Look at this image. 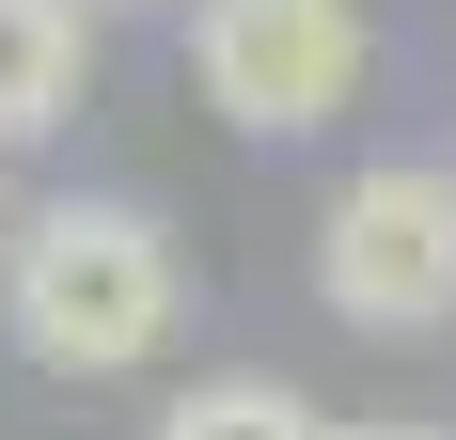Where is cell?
Wrapping results in <instances>:
<instances>
[{"mask_svg":"<svg viewBox=\"0 0 456 440\" xmlns=\"http://www.w3.org/2000/svg\"><path fill=\"white\" fill-rule=\"evenodd\" d=\"M174 314H189V267L158 236V205H126V189H63L0 236V330L47 378H126L174 346Z\"/></svg>","mask_w":456,"mask_h":440,"instance_id":"1","label":"cell"},{"mask_svg":"<svg viewBox=\"0 0 456 440\" xmlns=\"http://www.w3.org/2000/svg\"><path fill=\"white\" fill-rule=\"evenodd\" d=\"M189 79L236 142H315L362 110L378 79V16L362 0H205L189 16Z\"/></svg>","mask_w":456,"mask_h":440,"instance_id":"2","label":"cell"},{"mask_svg":"<svg viewBox=\"0 0 456 440\" xmlns=\"http://www.w3.org/2000/svg\"><path fill=\"white\" fill-rule=\"evenodd\" d=\"M315 299L378 346L456 330V158H378V174L330 189L315 220Z\"/></svg>","mask_w":456,"mask_h":440,"instance_id":"3","label":"cell"},{"mask_svg":"<svg viewBox=\"0 0 456 440\" xmlns=\"http://www.w3.org/2000/svg\"><path fill=\"white\" fill-rule=\"evenodd\" d=\"M94 94V0H0V142L79 126Z\"/></svg>","mask_w":456,"mask_h":440,"instance_id":"4","label":"cell"},{"mask_svg":"<svg viewBox=\"0 0 456 440\" xmlns=\"http://www.w3.org/2000/svg\"><path fill=\"white\" fill-rule=\"evenodd\" d=\"M158 440H330V425L283 394V378H189V394L158 409Z\"/></svg>","mask_w":456,"mask_h":440,"instance_id":"5","label":"cell"},{"mask_svg":"<svg viewBox=\"0 0 456 440\" xmlns=\"http://www.w3.org/2000/svg\"><path fill=\"white\" fill-rule=\"evenodd\" d=\"M330 440H456V425H330Z\"/></svg>","mask_w":456,"mask_h":440,"instance_id":"6","label":"cell"}]
</instances>
